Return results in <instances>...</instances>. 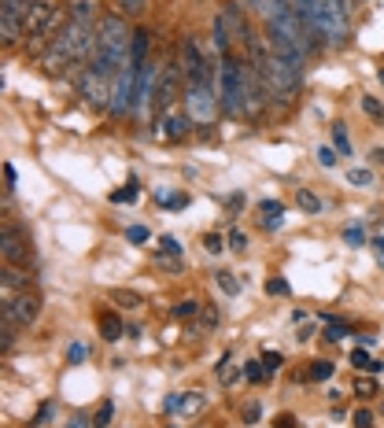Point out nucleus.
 Wrapping results in <instances>:
<instances>
[{
    "instance_id": "f257e3e1",
    "label": "nucleus",
    "mask_w": 384,
    "mask_h": 428,
    "mask_svg": "<svg viewBox=\"0 0 384 428\" xmlns=\"http://www.w3.org/2000/svg\"><path fill=\"white\" fill-rule=\"evenodd\" d=\"M130 45H133V30L126 22V15L104 11L96 22V52L89 59V71H96L115 82V74H122L130 67Z\"/></svg>"
},
{
    "instance_id": "f03ea898",
    "label": "nucleus",
    "mask_w": 384,
    "mask_h": 428,
    "mask_svg": "<svg viewBox=\"0 0 384 428\" xmlns=\"http://www.w3.org/2000/svg\"><path fill=\"white\" fill-rule=\"evenodd\" d=\"M300 8V15L307 19V26L314 30V37L329 48L348 45V26L351 15L340 8V0H292Z\"/></svg>"
},
{
    "instance_id": "7ed1b4c3",
    "label": "nucleus",
    "mask_w": 384,
    "mask_h": 428,
    "mask_svg": "<svg viewBox=\"0 0 384 428\" xmlns=\"http://www.w3.org/2000/svg\"><path fill=\"white\" fill-rule=\"evenodd\" d=\"M214 93H219V108L226 115H248V63L237 56L219 59V71H214Z\"/></svg>"
},
{
    "instance_id": "20e7f679",
    "label": "nucleus",
    "mask_w": 384,
    "mask_h": 428,
    "mask_svg": "<svg viewBox=\"0 0 384 428\" xmlns=\"http://www.w3.org/2000/svg\"><path fill=\"white\" fill-rule=\"evenodd\" d=\"M41 292L34 288H22V292H11L4 295V303H0V314H4V325H15V329H30L37 318H41Z\"/></svg>"
},
{
    "instance_id": "39448f33",
    "label": "nucleus",
    "mask_w": 384,
    "mask_h": 428,
    "mask_svg": "<svg viewBox=\"0 0 384 428\" xmlns=\"http://www.w3.org/2000/svg\"><path fill=\"white\" fill-rule=\"evenodd\" d=\"M177 67L185 74V85H200L211 82V56L207 48L200 45V37H182V48H177Z\"/></svg>"
},
{
    "instance_id": "423d86ee",
    "label": "nucleus",
    "mask_w": 384,
    "mask_h": 428,
    "mask_svg": "<svg viewBox=\"0 0 384 428\" xmlns=\"http://www.w3.org/2000/svg\"><path fill=\"white\" fill-rule=\"evenodd\" d=\"M0 255H4L8 266H30V258H34L30 229L19 226V222H4V233H0Z\"/></svg>"
},
{
    "instance_id": "0eeeda50",
    "label": "nucleus",
    "mask_w": 384,
    "mask_h": 428,
    "mask_svg": "<svg viewBox=\"0 0 384 428\" xmlns=\"http://www.w3.org/2000/svg\"><path fill=\"white\" fill-rule=\"evenodd\" d=\"M185 115L192 119V126H211L219 115V93L211 82L200 85H185Z\"/></svg>"
},
{
    "instance_id": "6e6552de",
    "label": "nucleus",
    "mask_w": 384,
    "mask_h": 428,
    "mask_svg": "<svg viewBox=\"0 0 384 428\" xmlns=\"http://www.w3.org/2000/svg\"><path fill=\"white\" fill-rule=\"evenodd\" d=\"M159 71L163 67H156V63H145V67L137 71V82H133V119H140V115H145L152 103H156V82H159Z\"/></svg>"
},
{
    "instance_id": "1a4fd4ad",
    "label": "nucleus",
    "mask_w": 384,
    "mask_h": 428,
    "mask_svg": "<svg viewBox=\"0 0 384 428\" xmlns=\"http://www.w3.org/2000/svg\"><path fill=\"white\" fill-rule=\"evenodd\" d=\"M244 11H248L244 4H237V0H229V4L219 11V22L226 26V34L233 37L237 45H244V48H248V41H251L255 34H251V26H248V19H244Z\"/></svg>"
},
{
    "instance_id": "9d476101",
    "label": "nucleus",
    "mask_w": 384,
    "mask_h": 428,
    "mask_svg": "<svg viewBox=\"0 0 384 428\" xmlns=\"http://www.w3.org/2000/svg\"><path fill=\"white\" fill-rule=\"evenodd\" d=\"M182 82H185V74H182V67H177V63L163 67V71H159V82H156V103H152V108L170 111V103H174V96H177V89H182Z\"/></svg>"
},
{
    "instance_id": "9b49d317",
    "label": "nucleus",
    "mask_w": 384,
    "mask_h": 428,
    "mask_svg": "<svg viewBox=\"0 0 384 428\" xmlns=\"http://www.w3.org/2000/svg\"><path fill=\"white\" fill-rule=\"evenodd\" d=\"M189 126L192 119L182 111H163V119H159V137L163 140H185L189 137Z\"/></svg>"
},
{
    "instance_id": "f8f14e48",
    "label": "nucleus",
    "mask_w": 384,
    "mask_h": 428,
    "mask_svg": "<svg viewBox=\"0 0 384 428\" xmlns=\"http://www.w3.org/2000/svg\"><path fill=\"white\" fill-rule=\"evenodd\" d=\"M100 0H67V19L74 22H89V26H96L100 22Z\"/></svg>"
},
{
    "instance_id": "ddd939ff",
    "label": "nucleus",
    "mask_w": 384,
    "mask_h": 428,
    "mask_svg": "<svg viewBox=\"0 0 384 428\" xmlns=\"http://www.w3.org/2000/svg\"><path fill=\"white\" fill-rule=\"evenodd\" d=\"M96 329H100V340H108V344H115V340H122V336H126V325H122V318L115 314V310H100V314H96Z\"/></svg>"
},
{
    "instance_id": "4468645a",
    "label": "nucleus",
    "mask_w": 384,
    "mask_h": 428,
    "mask_svg": "<svg viewBox=\"0 0 384 428\" xmlns=\"http://www.w3.org/2000/svg\"><path fill=\"white\" fill-rule=\"evenodd\" d=\"M30 274H27V266H8L4 263V274H0V288H4V295L11 292H22V288H30Z\"/></svg>"
},
{
    "instance_id": "2eb2a0df",
    "label": "nucleus",
    "mask_w": 384,
    "mask_h": 428,
    "mask_svg": "<svg viewBox=\"0 0 384 428\" xmlns=\"http://www.w3.org/2000/svg\"><path fill=\"white\" fill-rule=\"evenodd\" d=\"M145 63H148V30H145V26H137V30H133V45H130V67L140 71Z\"/></svg>"
},
{
    "instance_id": "dca6fc26",
    "label": "nucleus",
    "mask_w": 384,
    "mask_h": 428,
    "mask_svg": "<svg viewBox=\"0 0 384 428\" xmlns=\"http://www.w3.org/2000/svg\"><path fill=\"white\" fill-rule=\"evenodd\" d=\"M108 300L119 307V310H137V307H145V295L133 292V288H111Z\"/></svg>"
},
{
    "instance_id": "f3484780",
    "label": "nucleus",
    "mask_w": 384,
    "mask_h": 428,
    "mask_svg": "<svg viewBox=\"0 0 384 428\" xmlns=\"http://www.w3.org/2000/svg\"><path fill=\"white\" fill-rule=\"evenodd\" d=\"M351 369H362V373H384V362L381 358H369L362 347L351 351Z\"/></svg>"
},
{
    "instance_id": "a211bd4d",
    "label": "nucleus",
    "mask_w": 384,
    "mask_h": 428,
    "mask_svg": "<svg viewBox=\"0 0 384 428\" xmlns=\"http://www.w3.org/2000/svg\"><path fill=\"white\" fill-rule=\"evenodd\" d=\"M219 321H222L219 307L203 300V303H200V325H203V332H214V329H219Z\"/></svg>"
},
{
    "instance_id": "6ab92c4d",
    "label": "nucleus",
    "mask_w": 384,
    "mask_h": 428,
    "mask_svg": "<svg viewBox=\"0 0 384 428\" xmlns=\"http://www.w3.org/2000/svg\"><path fill=\"white\" fill-rule=\"evenodd\" d=\"M296 203H300V211H307V214H322V196H314L311 189H300L296 192Z\"/></svg>"
},
{
    "instance_id": "aec40b11",
    "label": "nucleus",
    "mask_w": 384,
    "mask_h": 428,
    "mask_svg": "<svg viewBox=\"0 0 384 428\" xmlns=\"http://www.w3.org/2000/svg\"><path fill=\"white\" fill-rule=\"evenodd\" d=\"M111 418H115V399H100L93 410V428H108Z\"/></svg>"
},
{
    "instance_id": "412c9836",
    "label": "nucleus",
    "mask_w": 384,
    "mask_h": 428,
    "mask_svg": "<svg viewBox=\"0 0 384 428\" xmlns=\"http://www.w3.org/2000/svg\"><path fill=\"white\" fill-rule=\"evenodd\" d=\"M200 410H203V392H185L182 395V410L177 413H182V418H196Z\"/></svg>"
},
{
    "instance_id": "4be33fe9",
    "label": "nucleus",
    "mask_w": 384,
    "mask_h": 428,
    "mask_svg": "<svg viewBox=\"0 0 384 428\" xmlns=\"http://www.w3.org/2000/svg\"><path fill=\"white\" fill-rule=\"evenodd\" d=\"M219 381H222L226 388H233V384L240 381V369L233 366V355H226V358L219 362Z\"/></svg>"
},
{
    "instance_id": "5701e85b",
    "label": "nucleus",
    "mask_w": 384,
    "mask_h": 428,
    "mask_svg": "<svg viewBox=\"0 0 384 428\" xmlns=\"http://www.w3.org/2000/svg\"><path fill=\"white\" fill-rule=\"evenodd\" d=\"M348 185L369 189V185H374V170H369V166H351V170H348Z\"/></svg>"
},
{
    "instance_id": "b1692460",
    "label": "nucleus",
    "mask_w": 384,
    "mask_h": 428,
    "mask_svg": "<svg viewBox=\"0 0 384 428\" xmlns=\"http://www.w3.org/2000/svg\"><path fill=\"white\" fill-rule=\"evenodd\" d=\"M119 4V15H126V19H140L148 11V0H115Z\"/></svg>"
},
{
    "instance_id": "393cba45",
    "label": "nucleus",
    "mask_w": 384,
    "mask_h": 428,
    "mask_svg": "<svg viewBox=\"0 0 384 428\" xmlns=\"http://www.w3.org/2000/svg\"><path fill=\"white\" fill-rule=\"evenodd\" d=\"M332 140H337L340 155H351V137H348V129H344V122H332Z\"/></svg>"
},
{
    "instance_id": "a878e982",
    "label": "nucleus",
    "mask_w": 384,
    "mask_h": 428,
    "mask_svg": "<svg viewBox=\"0 0 384 428\" xmlns=\"http://www.w3.org/2000/svg\"><path fill=\"white\" fill-rule=\"evenodd\" d=\"M137 192H140V181L133 177L126 189H119V192H111V203H133L137 200Z\"/></svg>"
},
{
    "instance_id": "bb28decb",
    "label": "nucleus",
    "mask_w": 384,
    "mask_h": 428,
    "mask_svg": "<svg viewBox=\"0 0 384 428\" xmlns=\"http://www.w3.org/2000/svg\"><path fill=\"white\" fill-rule=\"evenodd\" d=\"M214 281H219V288H222L226 295H237V292H240V281L229 274V270H219V274H214Z\"/></svg>"
},
{
    "instance_id": "cd10ccee",
    "label": "nucleus",
    "mask_w": 384,
    "mask_h": 428,
    "mask_svg": "<svg viewBox=\"0 0 384 428\" xmlns=\"http://www.w3.org/2000/svg\"><path fill=\"white\" fill-rule=\"evenodd\" d=\"M362 111H366V115H369V119H374L377 126L384 122V103H381L377 96H362Z\"/></svg>"
},
{
    "instance_id": "c85d7f7f",
    "label": "nucleus",
    "mask_w": 384,
    "mask_h": 428,
    "mask_svg": "<svg viewBox=\"0 0 384 428\" xmlns=\"http://www.w3.org/2000/svg\"><path fill=\"white\" fill-rule=\"evenodd\" d=\"M174 318H182V321L200 318V300H182V303L174 307Z\"/></svg>"
},
{
    "instance_id": "c756f323",
    "label": "nucleus",
    "mask_w": 384,
    "mask_h": 428,
    "mask_svg": "<svg viewBox=\"0 0 384 428\" xmlns=\"http://www.w3.org/2000/svg\"><path fill=\"white\" fill-rule=\"evenodd\" d=\"M244 377H248L251 384H263L266 377H270V373H266V366H263V358H255V362H248V366H244Z\"/></svg>"
},
{
    "instance_id": "7c9ffc66",
    "label": "nucleus",
    "mask_w": 384,
    "mask_h": 428,
    "mask_svg": "<svg viewBox=\"0 0 384 428\" xmlns=\"http://www.w3.org/2000/svg\"><path fill=\"white\" fill-rule=\"evenodd\" d=\"M332 373H337V366H332L329 358H318L314 366H311V381H329Z\"/></svg>"
},
{
    "instance_id": "2f4dec72",
    "label": "nucleus",
    "mask_w": 384,
    "mask_h": 428,
    "mask_svg": "<svg viewBox=\"0 0 384 428\" xmlns=\"http://www.w3.org/2000/svg\"><path fill=\"white\" fill-rule=\"evenodd\" d=\"M362 240H366L362 226H348V229H344V244H348V248H362Z\"/></svg>"
},
{
    "instance_id": "473e14b6",
    "label": "nucleus",
    "mask_w": 384,
    "mask_h": 428,
    "mask_svg": "<svg viewBox=\"0 0 384 428\" xmlns=\"http://www.w3.org/2000/svg\"><path fill=\"white\" fill-rule=\"evenodd\" d=\"M351 421H355V428H374V410H366V406H358L355 413H351Z\"/></svg>"
},
{
    "instance_id": "72a5a7b5",
    "label": "nucleus",
    "mask_w": 384,
    "mask_h": 428,
    "mask_svg": "<svg viewBox=\"0 0 384 428\" xmlns=\"http://www.w3.org/2000/svg\"><path fill=\"white\" fill-rule=\"evenodd\" d=\"M226 244H229V248H233L237 255H240V251H248V237H244V233H240V229H229Z\"/></svg>"
},
{
    "instance_id": "f704fd0d",
    "label": "nucleus",
    "mask_w": 384,
    "mask_h": 428,
    "mask_svg": "<svg viewBox=\"0 0 384 428\" xmlns=\"http://www.w3.org/2000/svg\"><path fill=\"white\" fill-rule=\"evenodd\" d=\"M126 237H130L133 244H148L152 240V229L148 226H130V229H126Z\"/></svg>"
},
{
    "instance_id": "c9c22d12",
    "label": "nucleus",
    "mask_w": 384,
    "mask_h": 428,
    "mask_svg": "<svg viewBox=\"0 0 384 428\" xmlns=\"http://www.w3.org/2000/svg\"><path fill=\"white\" fill-rule=\"evenodd\" d=\"M52 413H56V403H41V410H37L34 413V428H41V425H48V418H52Z\"/></svg>"
},
{
    "instance_id": "e433bc0d",
    "label": "nucleus",
    "mask_w": 384,
    "mask_h": 428,
    "mask_svg": "<svg viewBox=\"0 0 384 428\" xmlns=\"http://www.w3.org/2000/svg\"><path fill=\"white\" fill-rule=\"evenodd\" d=\"M240 418H244V425H259V418H263V406H259V403H248L244 410H240Z\"/></svg>"
},
{
    "instance_id": "4c0bfd02",
    "label": "nucleus",
    "mask_w": 384,
    "mask_h": 428,
    "mask_svg": "<svg viewBox=\"0 0 384 428\" xmlns=\"http://www.w3.org/2000/svg\"><path fill=\"white\" fill-rule=\"evenodd\" d=\"M163 207H170V211H182V207H189V196L185 192H177V196H159Z\"/></svg>"
},
{
    "instance_id": "58836bf2",
    "label": "nucleus",
    "mask_w": 384,
    "mask_h": 428,
    "mask_svg": "<svg viewBox=\"0 0 384 428\" xmlns=\"http://www.w3.org/2000/svg\"><path fill=\"white\" fill-rule=\"evenodd\" d=\"M159 251H163V255H174V258H182V244H177L174 237H163V240H159Z\"/></svg>"
},
{
    "instance_id": "ea45409f",
    "label": "nucleus",
    "mask_w": 384,
    "mask_h": 428,
    "mask_svg": "<svg viewBox=\"0 0 384 428\" xmlns=\"http://www.w3.org/2000/svg\"><path fill=\"white\" fill-rule=\"evenodd\" d=\"M0 8L4 11H22V15H27V11L34 8V0H0Z\"/></svg>"
},
{
    "instance_id": "a19ab883",
    "label": "nucleus",
    "mask_w": 384,
    "mask_h": 428,
    "mask_svg": "<svg viewBox=\"0 0 384 428\" xmlns=\"http://www.w3.org/2000/svg\"><path fill=\"white\" fill-rule=\"evenodd\" d=\"M263 366H266V373H277L281 366H285V358H281L277 351H266V355H263Z\"/></svg>"
},
{
    "instance_id": "79ce46f5",
    "label": "nucleus",
    "mask_w": 384,
    "mask_h": 428,
    "mask_svg": "<svg viewBox=\"0 0 384 428\" xmlns=\"http://www.w3.org/2000/svg\"><path fill=\"white\" fill-rule=\"evenodd\" d=\"M203 248H207L211 255H219V251L226 248V240L219 237V233H207V237H203Z\"/></svg>"
},
{
    "instance_id": "37998d69",
    "label": "nucleus",
    "mask_w": 384,
    "mask_h": 428,
    "mask_svg": "<svg viewBox=\"0 0 384 428\" xmlns=\"http://www.w3.org/2000/svg\"><path fill=\"white\" fill-rule=\"evenodd\" d=\"M281 211H285V207H281V200H263V203H259V214H266V218H277Z\"/></svg>"
},
{
    "instance_id": "c03bdc74",
    "label": "nucleus",
    "mask_w": 384,
    "mask_h": 428,
    "mask_svg": "<svg viewBox=\"0 0 384 428\" xmlns=\"http://www.w3.org/2000/svg\"><path fill=\"white\" fill-rule=\"evenodd\" d=\"M82 358H89V347H85V344H71V347H67V362H74V366H78Z\"/></svg>"
},
{
    "instance_id": "a18cd8bd",
    "label": "nucleus",
    "mask_w": 384,
    "mask_h": 428,
    "mask_svg": "<svg viewBox=\"0 0 384 428\" xmlns=\"http://www.w3.org/2000/svg\"><path fill=\"white\" fill-rule=\"evenodd\" d=\"M274 428H303V421L296 418V413H277V421Z\"/></svg>"
},
{
    "instance_id": "49530a36",
    "label": "nucleus",
    "mask_w": 384,
    "mask_h": 428,
    "mask_svg": "<svg viewBox=\"0 0 384 428\" xmlns=\"http://www.w3.org/2000/svg\"><path fill=\"white\" fill-rule=\"evenodd\" d=\"M318 163H322L325 166V170H332V166H337V152H332V148H318Z\"/></svg>"
},
{
    "instance_id": "de8ad7c7",
    "label": "nucleus",
    "mask_w": 384,
    "mask_h": 428,
    "mask_svg": "<svg viewBox=\"0 0 384 428\" xmlns=\"http://www.w3.org/2000/svg\"><path fill=\"white\" fill-rule=\"evenodd\" d=\"M355 395H358V399H374V395H377L374 381H358V384H355Z\"/></svg>"
},
{
    "instance_id": "09e8293b",
    "label": "nucleus",
    "mask_w": 384,
    "mask_h": 428,
    "mask_svg": "<svg viewBox=\"0 0 384 428\" xmlns=\"http://www.w3.org/2000/svg\"><path fill=\"white\" fill-rule=\"evenodd\" d=\"M266 292H270V295H288V284L281 281V277H274L270 284H266Z\"/></svg>"
},
{
    "instance_id": "8fccbe9b",
    "label": "nucleus",
    "mask_w": 384,
    "mask_h": 428,
    "mask_svg": "<svg viewBox=\"0 0 384 428\" xmlns=\"http://www.w3.org/2000/svg\"><path fill=\"white\" fill-rule=\"evenodd\" d=\"M4 181H8L4 192H11V189H15V181H19V174H15V166H11V163H4Z\"/></svg>"
},
{
    "instance_id": "3c124183",
    "label": "nucleus",
    "mask_w": 384,
    "mask_h": 428,
    "mask_svg": "<svg viewBox=\"0 0 384 428\" xmlns=\"http://www.w3.org/2000/svg\"><path fill=\"white\" fill-rule=\"evenodd\" d=\"M237 4H244L248 11H266V4H270V0H237Z\"/></svg>"
},
{
    "instance_id": "603ef678",
    "label": "nucleus",
    "mask_w": 384,
    "mask_h": 428,
    "mask_svg": "<svg viewBox=\"0 0 384 428\" xmlns=\"http://www.w3.org/2000/svg\"><path fill=\"white\" fill-rule=\"evenodd\" d=\"M67 428H93V418H74Z\"/></svg>"
},
{
    "instance_id": "864d4df0",
    "label": "nucleus",
    "mask_w": 384,
    "mask_h": 428,
    "mask_svg": "<svg viewBox=\"0 0 384 428\" xmlns=\"http://www.w3.org/2000/svg\"><path fill=\"white\" fill-rule=\"evenodd\" d=\"M355 4H358V0H340V8L348 11V15H351V11H355Z\"/></svg>"
},
{
    "instance_id": "5fc2aeb1",
    "label": "nucleus",
    "mask_w": 384,
    "mask_h": 428,
    "mask_svg": "<svg viewBox=\"0 0 384 428\" xmlns=\"http://www.w3.org/2000/svg\"><path fill=\"white\" fill-rule=\"evenodd\" d=\"M374 163H381V166H384V148H374Z\"/></svg>"
},
{
    "instance_id": "6e6d98bb",
    "label": "nucleus",
    "mask_w": 384,
    "mask_h": 428,
    "mask_svg": "<svg viewBox=\"0 0 384 428\" xmlns=\"http://www.w3.org/2000/svg\"><path fill=\"white\" fill-rule=\"evenodd\" d=\"M377 78H381V85H384V67H381V71H377Z\"/></svg>"
},
{
    "instance_id": "4d7b16f0",
    "label": "nucleus",
    "mask_w": 384,
    "mask_h": 428,
    "mask_svg": "<svg viewBox=\"0 0 384 428\" xmlns=\"http://www.w3.org/2000/svg\"><path fill=\"white\" fill-rule=\"evenodd\" d=\"M381 418H384V403H381Z\"/></svg>"
}]
</instances>
